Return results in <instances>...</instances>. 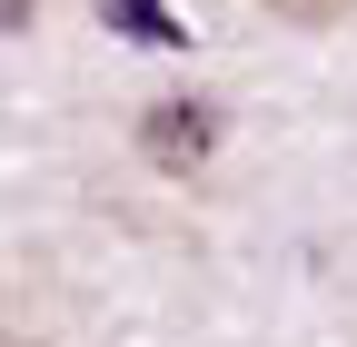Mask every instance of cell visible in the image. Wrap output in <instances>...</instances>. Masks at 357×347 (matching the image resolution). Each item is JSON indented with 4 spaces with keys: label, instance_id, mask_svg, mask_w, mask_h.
Returning a JSON list of instances; mask_svg holds the SVG:
<instances>
[{
    "label": "cell",
    "instance_id": "cell-1",
    "mask_svg": "<svg viewBox=\"0 0 357 347\" xmlns=\"http://www.w3.org/2000/svg\"><path fill=\"white\" fill-rule=\"evenodd\" d=\"M218 149V109L208 100H149L139 109V159L169 169V179H189V169H208Z\"/></svg>",
    "mask_w": 357,
    "mask_h": 347
},
{
    "label": "cell",
    "instance_id": "cell-2",
    "mask_svg": "<svg viewBox=\"0 0 357 347\" xmlns=\"http://www.w3.org/2000/svg\"><path fill=\"white\" fill-rule=\"evenodd\" d=\"M100 20L119 40H149V50H189V20H178L169 0H100Z\"/></svg>",
    "mask_w": 357,
    "mask_h": 347
},
{
    "label": "cell",
    "instance_id": "cell-3",
    "mask_svg": "<svg viewBox=\"0 0 357 347\" xmlns=\"http://www.w3.org/2000/svg\"><path fill=\"white\" fill-rule=\"evenodd\" d=\"M268 10H278V20H337L347 0H268Z\"/></svg>",
    "mask_w": 357,
    "mask_h": 347
}]
</instances>
